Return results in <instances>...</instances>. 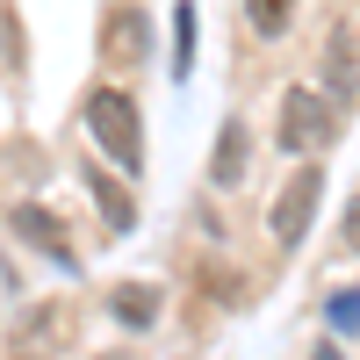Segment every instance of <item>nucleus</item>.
I'll list each match as a JSON object with an SVG mask.
<instances>
[{
  "label": "nucleus",
  "mask_w": 360,
  "mask_h": 360,
  "mask_svg": "<svg viewBox=\"0 0 360 360\" xmlns=\"http://www.w3.org/2000/svg\"><path fill=\"white\" fill-rule=\"evenodd\" d=\"M86 130H94V144L115 166L144 159V123H137V101L123 94V86H94V94H86Z\"/></svg>",
  "instance_id": "f257e3e1"
},
{
  "label": "nucleus",
  "mask_w": 360,
  "mask_h": 360,
  "mask_svg": "<svg viewBox=\"0 0 360 360\" xmlns=\"http://www.w3.org/2000/svg\"><path fill=\"white\" fill-rule=\"evenodd\" d=\"M288 15H295V0H245V22L259 29V37H281Z\"/></svg>",
  "instance_id": "9d476101"
},
{
  "label": "nucleus",
  "mask_w": 360,
  "mask_h": 360,
  "mask_svg": "<svg viewBox=\"0 0 360 360\" xmlns=\"http://www.w3.org/2000/svg\"><path fill=\"white\" fill-rule=\"evenodd\" d=\"M346 252H360V202L346 209Z\"/></svg>",
  "instance_id": "4468645a"
},
{
  "label": "nucleus",
  "mask_w": 360,
  "mask_h": 360,
  "mask_svg": "<svg viewBox=\"0 0 360 360\" xmlns=\"http://www.w3.org/2000/svg\"><path fill=\"white\" fill-rule=\"evenodd\" d=\"M188 65H195V8L180 0L173 8V72H188Z\"/></svg>",
  "instance_id": "9b49d317"
},
{
  "label": "nucleus",
  "mask_w": 360,
  "mask_h": 360,
  "mask_svg": "<svg viewBox=\"0 0 360 360\" xmlns=\"http://www.w3.org/2000/svg\"><path fill=\"white\" fill-rule=\"evenodd\" d=\"M101 360H130V353H101Z\"/></svg>",
  "instance_id": "dca6fc26"
},
{
  "label": "nucleus",
  "mask_w": 360,
  "mask_h": 360,
  "mask_svg": "<svg viewBox=\"0 0 360 360\" xmlns=\"http://www.w3.org/2000/svg\"><path fill=\"white\" fill-rule=\"evenodd\" d=\"M108 310L123 317V324H152V317H159V288H144V281H123V288L108 295Z\"/></svg>",
  "instance_id": "1a4fd4ad"
},
{
  "label": "nucleus",
  "mask_w": 360,
  "mask_h": 360,
  "mask_svg": "<svg viewBox=\"0 0 360 360\" xmlns=\"http://www.w3.org/2000/svg\"><path fill=\"white\" fill-rule=\"evenodd\" d=\"M58 346H65V303H37V310H22L8 353H15V360H51Z\"/></svg>",
  "instance_id": "20e7f679"
},
{
  "label": "nucleus",
  "mask_w": 360,
  "mask_h": 360,
  "mask_svg": "<svg viewBox=\"0 0 360 360\" xmlns=\"http://www.w3.org/2000/svg\"><path fill=\"white\" fill-rule=\"evenodd\" d=\"M332 324H339V332H360V288L332 295Z\"/></svg>",
  "instance_id": "ddd939ff"
},
{
  "label": "nucleus",
  "mask_w": 360,
  "mask_h": 360,
  "mask_svg": "<svg viewBox=\"0 0 360 360\" xmlns=\"http://www.w3.org/2000/svg\"><path fill=\"white\" fill-rule=\"evenodd\" d=\"M94 195H101V209H108V224H115V231H130V224H137V217H130V202H123V188H115V180H101V173H94Z\"/></svg>",
  "instance_id": "f8f14e48"
},
{
  "label": "nucleus",
  "mask_w": 360,
  "mask_h": 360,
  "mask_svg": "<svg viewBox=\"0 0 360 360\" xmlns=\"http://www.w3.org/2000/svg\"><path fill=\"white\" fill-rule=\"evenodd\" d=\"M15 231L29 238V245H44L58 266H72V259H79V252H72V238H65V224H58L51 209H37V202H22V209H15Z\"/></svg>",
  "instance_id": "423d86ee"
},
{
  "label": "nucleus",
  "mask_w": 360,
  "mask_h": 360,
  "mask_svg": "<svg viewBox=\"0 0 360 360\" xmlns=\"http://www.w3.org/2000/svg\"><path fill=\"white\" fill-rule=\"evenodd\" d=\"M324 79H332L339 94H360V37L353 29H332V37H324Z\"/></svg>",
  "instance_id": "0eeeda50"
},
{
  "label": "nucleus",
  "mask_w": 360,
  "mask_h": 360,
  "mask_svg": "<svg viewBox=\"0 0 360 360\" xmlns=\"http://www.w3.org/2000/svg\"><path fill=\"white\" fill-rule=\"evenodd\" d=\"M281 144L295 159L324 152V144H332V101H317L310 86H288V94H281Z\"/></svg>",
  "instance_id": "7ed1b4c3"
},
{
  "label": "nucleus",
  "mask_w": 360,
  "mask_h": 360,
  "mask_svg": "<svg viewBox=\"0 0 360 360\" xmlns=\"http://www.w3.org/2000/svg\"><path fill=\"white\" fill-rule=\"evenodd\" d=\"M245 159H252V137H245V123H224V137H217V159H209L217 188H238V180H245Z\"/></svg>",
  "instance_id": "6e6552de"
},
{
  "label": "nucleus",
  "mask_w": 360,
  "mask_h": 360,
  "mask_svg": "<svg viewBox=\"0 0 360 360\" xmlns=\"http://www.w3.org/2000/svg\"><path fill=\"white\" fill-rule=\"evenodd\" d=\"M317 195H324V173H317V166H303V173H295L288 188L274 195V209H266V231H274L281 252L303 245V231H310V217H317Z\"/></svg>",
  "instance_id": "f03ea898"
},
{
  "label": "nucleus",
  "mask_w": 360,
  "mask_h": 360,
  "mask_svg": "<svg viewBox=\"0 0 360 360\" xmlns=\"http://www.w3.org/2000/svg\"><path fill=\"white\" fill-rule=\"evenodd\" d=\"M317 360H346V353H339V346H317Z\"/></svg>",
  "instance_id": "2eb2a0df"
},
{
  "label": "nucleus",
  "mask_w": 360,
  "mask_h": 360,
  "mask_svg": "<svg viewBox=\"0 0 360 360\" xmlns=\"http://www.w3.org/2000/svg\"><path fill=\"white\" fill-rule=\"evenodd\" d=\"M144 51H152V22H144V8H108V22H101V58H108V65H137Z\"/></svg>",
  "instance_id": "39448f33"
}]
</instances>
